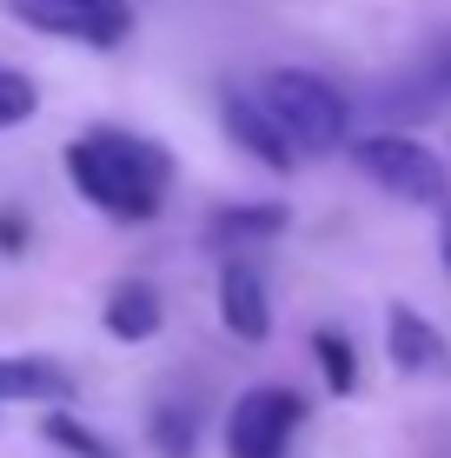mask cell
<instances>
[{
	"label": "cell",
	"mask_w": 451,
	"mask_h": 458,
	"mask_svg": "<svg viewBox=\"0 0 451 458\" xmlns=\"http://www.w3.org/2000/svg\"><path fill=\"white\" fill-rule=\"evenodd\" d=\"M220 319H226V333L246 339V345H259V339L272 333L266 286H259V273L246 259H226V273H220Z\"/></svg>",
	"instance_id": "7"
},
{
	"label": "cell",
	"mask_w": 451,
	"mask_h": 458,
	"mask_svg": "<svg viewBox=\"0 0 451 458\" xmlns=\"http://www.w3.org/2000/svg\"><path fill=\"white\" fill-rule=\"evenodd\" d=\"M299 425H305V399L292 386H253L226 412V458H286Z\"/></svg>",
	"instance_id": "4"
},
{
	"label": "cell",
	"mask_w": 451,
	"mask_h": 458,
	"mask_svg": "<svg viewBox=\"0 0 451 458\" xmlns=\"http://www.w3.org/2000/svg\"><path fill=\"white\" fill-rule=\"evenodd\" d=\"M0 399H27V405H60L73 399V378L40 352H13L0 359Z\"/></svg>",
	"instance_id": "9"
},
{
	"label": "cell",
	"mask_w": 451,
	"mask_h": 458,
	"mask_svg": "<svg viewBox=\"0 0 451 458\" xmlns=\"http://www.w3.org/2000/svg\"><path fill=\"white\" fill-rule=\"evenodd\" d=\"M272 233H286V207H279V199H266V207H220L206 219V240L226 246V252H239L253 240H272Z\"/></svg>",
	"instance_id": "11"
},
{
	"label": "cell",
	"mask_w": 451,
	"mask_h": 458,
	"mask_svg": "<svg viewBox=\"0 0 451 458\" xmlns=\"http://www.w3.org/2000/svg\"><path fill=\"white\" fill-rule=\"evenodd\" d=\"M34 106H40L34 81H27L21 67H0V126H21V120H34Z\"/></svg>",
	"instance_id": "14"
},
{
	"label": "cell",
	"mask_w": 451,
	"mask_h": 458,
	"mask_svg": "<svg viewBox=\"0 0 451 458\" xmlns=\"http://www.w3.org/2000/svg\"><path fill=\"white\" fill-rule=\"evenodd\" d=\"M67 180L80 186V199H93V207L113 213V219H153L166 207L160 199L166 153L133 140V133H113V126L67 140Z\"/></svg>",
	"instance_id": "1"
},
{
	"label": "cell",
	"mask_w": 451,
	"mask_h": 458,
	"mask_svg": "<svg viewBox=\"0 0 451 458\" xmlns=\"http://www.w3.org/2000/svg\"><path fill=\"white\" fill-rule=\"evenodd\" d=\"M226 133L239 140L253 160H266L272 173H292L299 166V147H292V133L279 126V114L259 93H226Z\"/></svg>",
	"instance_id": "5"
},
{
	"label": "cell",
	"mask_w": 451,
	"mask_h": 458,
	"mask_svg": "<svg viewBox=\"0 0 451 458\" xmlns=\"http://www.w3.org/2000/svg\"><path fill=\"white\" fill-rule=\"evenodd\" d=\"M259 100L279 114V126L292 133L299 153H338L346 147V126H352V106L346 93L319 73H299V67H272L259 81Z\"/></svg>",
	"instance_id": "2"
},
{
	"label": "cell",
	"mask_w": 451,
	"mask_h": 458,
	"mask_svg": "<svg viewBox=\"0 0 451 458\" xmlns=\"http://www.w3.org/2000/svg\"><path fill=\"white\" fill-rule=\"evenodd\" d=\"M40 432L54 438V445H67V452H80V458H113V445H106V438H93L80 419H67V412H46L40 419Z\"/></svg>",
	"instance_id": "13"
},
{
	"label": "cell",
	"mask_w": 451,
	"mask_h": 458,
	"mask_svg": "<svg viewBox=\"0 0 451 458\" xmlns=\"http://www.w3.org/2000/svg\"><path fill=\"white\" fill-rule=\"evenodd\" d=\"M313 359H319L325 386H332L338 399H352V392H359V352H352V339L338 333V326H319V333H313Z\"/></svg>",
	"instance_id": "12"
},
{
	"label": "cell",
	"mask_w": 451,
	"mask_h": 458,
	"mask_svg": "<svg viewBox=\"0 0 451 458\" xmlns=\"http://www.w3.org/2000/svg\"><path fill=\"white\" fill-rule=\"evenodd\" d=\"M166 326V306H160V293L146 286V279H120L113 293H106V333L113 339H127V345H139V339H153Z\"/></svg>",
	"instance_id": "10"
},
{
	"label": "cell",
	"mask_w": 451,
	"mask_h": 458,
	"mask_svg": "<svg viewBox=\"0 0 451 458\" xmlns=\"http://www.w3.org/2000/svg\"><path fill=\"white\" fill-rule=\"evenodd\" d=\"M352 166L365 173L372 186H385L392 199H412V207H451V166L431 147H418L412 133H365L352 147Z\"/></svg>",
	"instance_id": "3"
},
{
	"label": "cell",
	"mask_w": 451,
	"mask_h": 458,
	"mask_svg": "<svg viewBox=\"0 0 451 458\" xmlns=\"http://www.w3.org/2000/svg\"><path fill=\"white\" fill-rule=\"evenodd\" d=\"M21 7V21L46 27V34H73L87 47H113L120 34H127V7H87V0H13Z\"/></svg>",
	"instance_id": "6"
},
{
	"label": "cell",
	"mask_w": 451,
	"mask_h": 458,
	"mask_svg": "<svg viewBox=\"0 0 451 458\" xmlns=\"http://www.w3.org/2000/svg\"><path fill=\"white\" fill-rule=\"evenodd\" d=\"M438 252H445V273H451V207H445V219H438Z\"/></svg>",
	"instance_id": "17"
},
{
	"label": "cell",
	"mask_w": 451,
	"mask_h": 458,
	"mask_svg": "<svg viewBox=\"0 0 451 458\" xmlns=\"http://www.w3.org/2000/svg\"><path fill=\"white\" fill-rule=\"evenodd\" d=\"M21 240H27V226H21L13 213H0V246H7V252H21Z\"/></svg>",
	"instance_id": "16"
},
{
	"label": "cell",
	"mask_w": 451,
	"mask_h": 458,
	"mask_svg": "<svg viewBox=\"0 0 451 458\" xmlns=\"http://www.w3.org/2000/svg\"><path fill=\"white\" fill-rule=\"evenodd\" d=\"M153 445L166 458H193V412H180V405L153 412Z\"/></svg>",
	"instance_id": "15"
},
{
	"label": "cell",
	"mask_w": 451,
	"mask_h": 458,
	"mask_svg": "<svg viewBox=\"0 0 451 458\" xmlns=\"http://www.w3.org/2000/svg\"><path fill=\"white\" fill-rule=\"evenodd\" d=\"M385 345H392V366L398 372H451V345L431 319H418L412 306L385 312Z\"/></svg>",
	"instance_id": "8"
}]
</instances>
